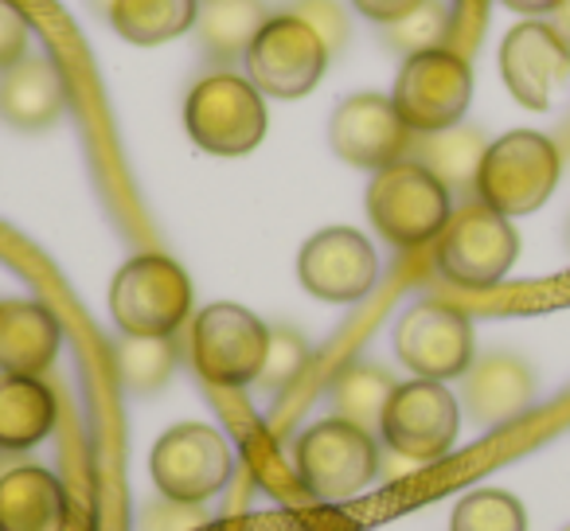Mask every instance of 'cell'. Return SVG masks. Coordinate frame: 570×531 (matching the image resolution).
Returning a JSON list of instances; mask_svg holds the SVG:
<instances>
[{
    "instance_id": "1",
    "label": "cell",
    "mask_w": 570,
    "mask_h": 531,
    "mask_svg": "<svg viewBox=\"0 0 570 531\" xmlns=\"http://www.w3.org/2000/svg\"><path fill=\"white\" fill-rule=\"evenodd\" d=\"M559 168L562 160L551 137L535 134V129H512L489 145L473 191L484 207L515 219V215L539 212L551 199Z\"/></svg>"
},
{
    "instance_id": "2",
    "label": "cell",
    "mask_w": 570,
    "mask_h": 531,
    "mask_svg": "<svg viewBox=\"0 0 570 531\" xmlns=\"http://www.w3.org/2000/svg\"><path fill=\"white\" fill-rule=\"evenodd\" d=\"M367 215L391 246H426L450 223V188L419 160H395L367 184Z\"/></svg>"
},
{
    "instance_id": "3",
    "label": "cell",
    "mask_w": 570,
    "mask_h": 531,
    "mask_svg": "<svg viewBox=\"0 0 570 531\" xmlns=\"http://www.w3.org/2000/svg\"><path fill=\"white\" fill-rule=\"evenodd\" d=\"M110 313L126 336H173L191 313V282L168 254H137L114 274Z\"/></svg>"
},
{
    "instance_id": "4",
    "label": "cell",
    "mask_w": 570,
    "mask_h": 531,
    "mask_svg": "<svg viewBox=\"0 0 570 531\" xmlns=\"http://www.w3.org/2000/svg\"><path fill=\"white\" fill-rule=\"evenodd\" d=\"M184 126L191 141L215 157H243L266 137V102L262 90L243 75H207L188 90Z\"/></svg>"
},
{
    "instance_id": "5",
    "label": "cell",
    "mask_w": 570,
    "mask_h": 531,
    "mask_svg": "<svg viewBox=\"0 0 570 531\" xmlns=\"http://www.w3.org/2000/svg\"><path fill=\"white\" fill-rule=\"evenodd\" d=\"M328 43L294 9L277 12L262 24L246 51V75L269 98H305L328 67Z\"/></svg>"
},
{
    "instance_id": "6",
    "label": "cell",
    "mask_w": 570,
    "mask_h": 531,
    "mask_svg": "<svg viewBox=\"0 0 570 531\" xmlns=\"http://www.w3.org/2000/svg\"><path fill=\"white\" fill-rule=\"evenodd\" d=\"M469 98H473V67L450 48L403 59V71L391 90V102L414 137L461 126Z\"/></svg>"
},
{
    "instance_id": "7",
    "label": "cell",
    "mask_w": 570,
    "mask_h": 531,
    "mask_svg": "<svg viewBox=\"0 0 570 531\" xmlns=\"http://www.w3.org/2000/svg\"><path fill=\"white\" fill-rule=\"evenodd\" d=\"M520 258V235L512 219L484 204H469L450 215L438 235V266L450 282L465 289H489Z\"/></svg>"
},
{
    "instance_id": "8",
    "label": "cell",
    "mask_w": 570,
    "mask_h": 531,
    "mask_svg": "<svg viewBox=\"0 0 570 531\" xmlns=\"http://www.w3.org/2000/svg\"><path fill=\"white\" fill-rule=\"evenodd\" d=\"M266 344L269 328L235 302L207 305L191 325V360H196L199 375L215 387L258 383Z\"/></svg>"
},
{
    "instance_id": "9",
    "label": "cell",
    "mask_w": 570,
    "mask_h": 531,
    "mask_svg": "<svg viewBox=\"0 0 570 531\" xmlns=\"http://www.w3.org/2000/svg\"><path fill=\"white\" fill-rule=\"evenodd\" d=\"M297 473L321 500L356 496L380 473V445L367 430L344 419H325L297 442Z\"/></svg>"
},
{
    "instance_id": "10",
    "label": "cell",
    "mask_w": 570,
    "mask_h": 531,
    "mask_svg": "<svg viewBox=\"0 0 570 531\" xmlns=\"http://www.w3.org/2000/svg\"><path fill=\"white\" fill-rule=\"evenodd\" d=\"M230 450L219 430L204 422L173 426L149 453V473L165 500L176 504H204L207 496L227 489L230 481Z\"/></svg>"
},
{
    "instance_id": "11",
    "label": "cell",
    "mask_w": 570,
    "mask_h": 531,
    "mask_svg": "<svg viewBox=\"0 0 570 531\" xmlns=\"http://www.w3.org/2000/svg\"><path fill=\"white\" fill-rule=\"evenodd\" d=\"M458 399L438 380H414L395 387L380 434L387 437V445L399 458L426 465V461H438L450 453V445L458 442Z\"/></svg>"
},
{
    "instance_id": "12",
    "label": "cell",
    "mask_w": 570,
    "mask_h": 531,
    "mask_svg": "<svg viewBox=\"0 0 570 531\" xmlns=\"http://www.w3.org/2000/svg\"><path fill=\"white\" fill-rule=\"evenodd\" d=\"M395 352L419 380H458L473 367V325L442 302H422L403 313Z\"/></svg>"
},
{
    "instance_id": "13",
    "label": "cell",
    "mask_w": 570,
    "mask_h": 531,
    "mask_svg": "<svg viewBox=\"0 0 570 531\" xmlns=\"http://www.w3.org/2000/svg\"><path fill=\"white\" fill-rule=\"evenodd\" d=\"M297 278L321 302L348 305L372 294L375 278H380V258L360 230L325 227L302 246Z\"/></svg>"
},
{
    "instance_id": "14",
    "label": "cell",
    "mask_w": 570,
    "mask_h": 531,
    "mask_svg": "<svg viewBox=\"0 0 570 531\" xmlns=\"http://www.w3.org/2000/svg\"><path fill=\"white\" fill-rule=\"evenodd\" d=\"M328 141H333L341 160L380 173V168L395 165V160H406L414 134L399 118L391 98L352 95L348 102L336 106L333 121H328Z\"/></svg>"
},
{
    "instance_id": "15",
    "label": "cell",
    "mask_w": 570,
    "mask_h": 531,
    "mask_svg": "<svg viewBox=\"0 0 570 531\" xmlns=\"http://www.w3.org/2000/svg\"><path fill=\"white\" fill-rule=\"evenodd\" d=\"M500 75L528 110H547L554 90L570 79V43L543 20H523L500 43Z\"/></svg>"
},
{
    "instance_id": "16",
    "label": "cell",
    "mask_w": 570,
    "mask_h": 531,
    "mask_svg": "<svg viewBox=\"0 0 570 531\" xmlns=\"http://www.w3.org/2000/svg\"><path fill=\"white\" fill-rule=\"evenodd\" d=\"M56 313L40 302H4L0 305V372L4 375H36L40 380L59 356Z\"/></svg>"
},
{
    "instance_id": "17",
    "label": "cell",
    "mask_w": 570,
    "mask_h": 531,
    "mask_svg": "<svg viewBox=\"0 0 570 531\" xmlns=\"http://www.w3.org/2000/svg\"><path fill=\"white\" fill-rule=\"evenodd\" d=\"M535 383L523 360L515 356H484L465 372V411L481 426H508L531 406Z\"/></svg>"
},
{
    "instance_id": "18",
    "label": "cell",
    "mask_w": 570,
    "mask_h": 531,
    "mask_svg": "<svg viewBox=\"0 0 570 531\" xmlns=\"http://www.w3.org/2000/svg\"><path fill=\"white\" fill-rule=\"evenodd\" d=\"M67 90L56 63L43 56H24L0 71V118L17 129H48L63 114Z\"/></svg>"
},
{
    "instance_id": "19",
    "label": "cell",
    "mask_w": 570,
    "mask_h": 531,
    "mask_svg": "<svg viewBox=\"0 0 570 531\" xmlns=\"http://www.w3.org/2000/svg\"><path fill=\"white\" fill-rule=\"evenodd\" d=\"M67 492L48 469H12L0 476V531H63Z\"/></svg>"
},
{
    "instance_id": "20",
    "label": "cell",
    "mask_w": 570,
    "mask_h": 531,
    "mask_svg": "<svg viewBox=\"0 0 570 531\" xmlns=\"http://www.w3.org/2000/svg\"><path fill=\"white\" fill-rule=\"evenodd\" d=\"M56 426V399L36 375H0V450H32Z\"/></svg>"
},
{
    "instance_id": "21",
    "label": "cell",
    "mask_w": 570,
    "mask_h": 531,
    "mask_svg": "<svg viewBox=\"0 0 570 531\" xmlns=\"http://www.w3.org/2000/svg\"><path fill=\"white\" fill-rule=\"evenodd\" d=\"M411 149H414V160H419L426 173H434L445 188L465 191V188H476V173H481L489 141L469 126H450V129H438V134L414 137Z\"/></svg>"
},
{
    "instance_id": "22",
    "label": "cell",
    "mask_w": 570,
    "mask_h": 531,
    "mask_svg": "<svg viewBox=\"0 0 570 531\" xmlns=\"http://www.w3.org/2000/svg\"><path fill=\"white\" fill-rule=\"evenodd\" d=\"M266 20L269 12L262 0H199L196 36L207 56L230 63L250 51L254 36L262 32Z\"/></svg>"
},
{
    "instance_id": "23",
    "label": "cell",
    "mask_w": 570,
    "mask_h": 531,
    "mask_svg": "<svg viewBox=\"0 0 570 531\" xmlns=\"http://www.w3.org/2000/svg\"><path fill=\"white\" fill-rule=\"evenodd\" d=\"M199 0H110V24L137 48H157L191 32Z\"/></svg>"
},
{
    "instance_id": "24",
    "label": "cell",
    "mask_w": 570,
    "mask_h": 531,
    "mask_svg": "<svg viewBox=\"0 0 570 531\" xmlns=\"http://www.w3.org/2000/svg\"><path fill=\"white\" fill-rule=\"evenodd\" d=\"M399 383L391 380L383 367L372 364H352L336 375L333 383V406H336V419L352 422L360 430H380L383 426V414H387V403L395 395Z\"/></svg>"
},
{
    "instance_id": "25",
    "label": "cell",
    "mask_w": 570,
    "mask_h": 531,
    "mask_svg": "<svg viewBox=\"0 0 570 531\" xmlns=\"http://www.w3.org/2000/svg\"><path fill=\"white\" fill-rule=\"evenodd\" d=\"M176 367V348L168 336H126L118 344V375L129 391L149 395L168 383Z\"/></svg>"
},
{
    "instance_id": "26",
    "label": "cell",
    "mask_w": 570,
    "mask_h": 531,
    "mask_svg": "<svg viewBox=\"0 0 570 531\" xmlns=\"http://www.w3.org/2000/svg\"><path fill=\"white\" fill-rule=\"evenodd\" d=\"M450 531H528V512L512 492L476 489L453 508Z\"/></svg>"
},
{
    "instance_id": "27",
    "label": "cell",
    "mask_w": 570,
    "mask_h": 531,
    "mask_svg": "<svg viewBox=\"0 0 570 531\" xmlns=\"http://www.w3.org/2000/svg\"><path fill=\"white\" fill-rule=\"evenodd\" d=\"M450 32V12H445L442 0H422L419 9L406 12L395 24H383V43L399 56H422V51H434L445 43Z\"/></svg>"
},
{
    "instance_id": "28",
    "label": "cell",
    "mask_w": 570,
    "mask_h": 531,
    "mask_svg": "<svg viewBox=\"0 0 570 531\" xmlns=\"http://www.w3.org/2000/svg\"><path fill=\"white\" fill-rule=\"evenodd\" d=\"M305 360H309V344H305L294 328H269V344H266L258 383L266 391H285L302 375Z\"/></svg>"
},
{
    "instance_id": "29",
    "label": "cell",
    "mask_w": 570,
    "mask_h": 531,
    "mask_svg": "<svg viewBox=\"0 0 570 531\" xmlns=\"http://www.w3.org/2000/svg\"><path fill=\"white\" fill-rule=\"evenodd\" d=\"M294 12L317 28L321 40L328 43V51L344 48V40H348V20H344V12H341L336 0H302V4H294Z\"/></svg>"
},
{
    "instance_id": "30",
    "label": "cell",
    "mask_w": 570,
    "mask_h": 531,
    "mask_svg": "<svg viewBox=\"0 0 570 531\" xmlns=\"http://www.w3.org/2000/svg\"><path fill=\"white\" fill-rule=\"evenodd\" d=\"M28 56V20L12 0H0V71Z\"/></svg>"
},
{
    "instance_id": "31",
    "label": "cell",
    "mask_w": 570,
    "mask_h": 531,
    "mask_svg": "<svg viewBox=\"0 0 570 531\" xmlns=\"http://www.w3.org/2000/svg\"><path fill=\"white\" fill-rule=\"evenodd\" d=\"M356 4L360 17L375 20V24H395V20H403L406 12H414L422 4V0H352Z\"/></svg>"
},
{
    "instance_id": "32",
    "label": "cell",
    "mask_w": 570,
    "mask_h": 531,
    "mask_svg": "<svg viewBox=\"0 0 570 531\" xmlns=\"http://www.w3.org/2000/svg\"><path fill=\"white\" fill-rule=\"evenodd\" d=\"M512 12H523V17H543V12L559 9V0H504Z\"/></svg>"
},
{
    "instance_id": "33",
    "label": "cell",
    "mask_w": 570,
    "mask_h": 531,
    "mask_svg": "<svg viewBox=\"0 0 570 531\" xmlns=\"http://www.w3.org/2000/svg\"><path fill=\"white\" fill-rule=\"evenodd\" d=\"M551 17H554V20H551V24H554V32H559L562 40L570 43V0H559V9H554Z\"/></svg>"
},
{
    "instance_id": "34",
    "label": "cell",
    "mask_w": 570,
    "mask_h": 531,
    "mask_svg": "<svg viewBox=\"0 0 570 531\" xmlns=\"http://www.w3.org/2000/svg\"><path fill=\"white\" fill-rule=\"evenodd\" d=\"M562 531H570V528H562Z\"/></svg>"
}]
</instances>
